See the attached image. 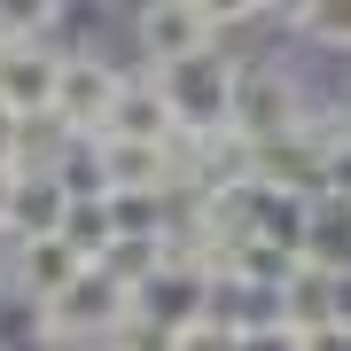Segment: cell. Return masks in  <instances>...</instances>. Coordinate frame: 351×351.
<instances>
[{
  "instance_id": "1",
  "label": "cell",
  "mask_w": 351,
  "mask_h": 351,
  "mask_svg": "<svg viewBox=\"0 0 351 351\" xmlns=\"http://www.w3.org/2000/svg\"><path fill=\"white\" fill-rule=\"evenodd\" d=\"M149 86L164 94V110H172V133H226L234 63H226L219 47H203V55H188V63H172V71H149Z\"/></svg>"
},
{
  "instance_id": "2",
  "label": "cell",
  "mask_w": 351,
  "mask_h": 351,
  "mask_svg": "<svg viewBox=\"0 0 351 351\" xmlns=\"http://www.w3.org/2000/svg\"><path fill=\"white\" fill-rule=\"evenodd\" d=\"M117 94H125V71H117L110 55H94V47H71L63 55V86H55V125L71 141H101Z\"/></svg>"
},
{
  "instance_id": "3",
  "label": "cell",
  "mask_w": 351,
  "mask_h": 351,
  "mask_svg": "<svg viewBox=\"0 0 351 351\" xmlns=\"http://www.w3.org/2000/svg\"><path fill=\"white\" fill-rule=\"evenodd\" d=\"M133 47L149 55V71L188 63V55L211 47V8H195V0H149V8H133Z\"/></svg>"
},
{
  "instance_id": "4",
  "label": "cell",
  "mask_w": 351,
  "mask_h": 351,
  "mask_svg": "<svg viewBox=\"0 0 351 351\" xmlns=\"http://www.w3.org/2000/svg\"><path fill=\"white\" fill-rule=\"evenodd\" d=\"M289 24H297V39H304V47L351 55V8H336V0H313V8H289Z\"/></svg>"
},
{
  "instance_id": "5",
  "label": "cell",
  "mask_w": 351,
  "mask_h": 351,
  "mask_svg": "<svg viewBox=\"0 0 351 351\" xmlns=\"http://www.w3.org/2000/svg\"><path fill=\"white\" fill-rule=\"evenodd\" d=\"M8 195H16V172H0V242H8Z\"/></svg>"
}]
</instances>
